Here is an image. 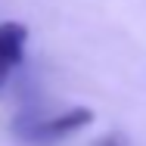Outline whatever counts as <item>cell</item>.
Returning a JSON list of instances; mask_svg holds the SVG:
<instances>
[{
	"mask_svg": "<svg viewBox=\"0 0 146 146\" xmlns=\"http://www.w3.org/2000/svg\"><path fill=\"white\" fill-rule=\"evenodd\" d=\"M28 47V28L22 22H0V87L22 65Z\"/></svg>",
	"mask_w": 146,
	"mask_h": 146,
	"instance_id": "cell-2",
	"label": "cell"
},
{
	"mask_svg": "<svg viewBox=\"0 0 146 146\" xmlns=\"http://www.w3.org/2000/svg\"><path fill=\"white\" fill-rule=\"evenodd\" d=\"M93 124V112L87 106H75V109H65L56 115H28L16 124V137L28 146H53L62 143L68 137H75L78 131H84Z\"/></svg>",
	"mask_w": 146,
	"mask_h": 146,
	"instance_id": "cell-1",
	"label": "cell"
}]
</instances>
